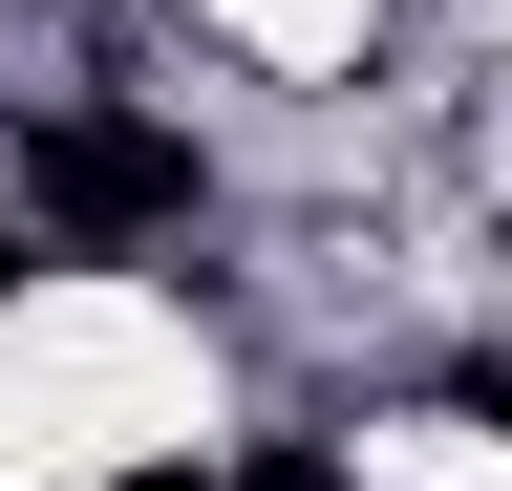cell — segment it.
<instances>
[{"instance_id":"cell-1","label":"cell","mask_w":512,"mask_h":491,"mask_svg":"<svg viewBox=\"0 0 512 491\" xmlns=\"http://www.w3.org/2000/svg\"><path fill=\"white\" fill-rule=\"evenodd\" d=\"M22 193L86 214V235H150V214H192V150H171V129H107V107H64V129L22 150Z\"/></svg>"},{"instance_id":"cell-2","label":"cell","mask_w":512,"mask_h":491,"mask_svg":"<svg viewBox=\"0 0 512 491\" xmlns=\"http://www.w3.org/2000/svg\"><path fill=\"white\" fill-rule=\"evenodd\" d=\"M107 491H214V470H107Z\"/></svg>"},{"instance_id":"cell-3","label":"cell","mask_w":512,"mask_h":491,"mask_svg":"<svg viewBox=\"0 0 512 491\" xmlns=\"http://www.w3.org/2000/svg\"><path fill=\"white\" fill-rule=\"evenodd\" d=\"M0 278H22V257H0Z\"/></svg>"}]
</instances>
